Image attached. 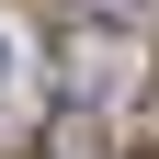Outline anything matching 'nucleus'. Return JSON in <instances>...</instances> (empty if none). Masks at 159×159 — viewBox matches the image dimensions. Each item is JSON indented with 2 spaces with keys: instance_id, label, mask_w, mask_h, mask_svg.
Returning <instances> with one entry per match:
<instances>
[{
  "instance_id": "nucleus-3",
  "label": "nucleus",
  "mask_w": 159,
  "mask_h": 159,
  "mask_svg": "<svg viewBox=\"0 0 159 159\" xmlns=\"http://www.w3.org/2000/svg\"><path fill=\"white\" fill-rule=\"evenodd\" d=\"M148 114H159V80H148Z\"/></svg>"
},
{
  "instance_id": "nucleus-2",
  "label": "nucleus",
  "mask_w": 159,
  "mask_h": 159,
  "mask_svg": "<svg viewBox=\"0 0 159 159\" xmlns=\"http://www.w3.org/2000/svg\"><path fill=\"white\" fill-rule=\"evenodd\" d=\"M80 11H114V23H136V11H159V0H80Z\"/></svg>"
},
{
  "instance_id": "nucleus-1",
  "label": "nucleus",
  "mask_w": 159,
  "mask_h": 159,
  "mask_svg": "<svg viewBox=\"0 0 159 159\" xmlns=\"http://www.w3.org/2000/svg\"><path fill=\"white\" fill-rule=\"evenodd\" d=\"M46 159H114V148H102V125H80V114H68V125L46 136Z\"/></svg>"
}]
</instances>
